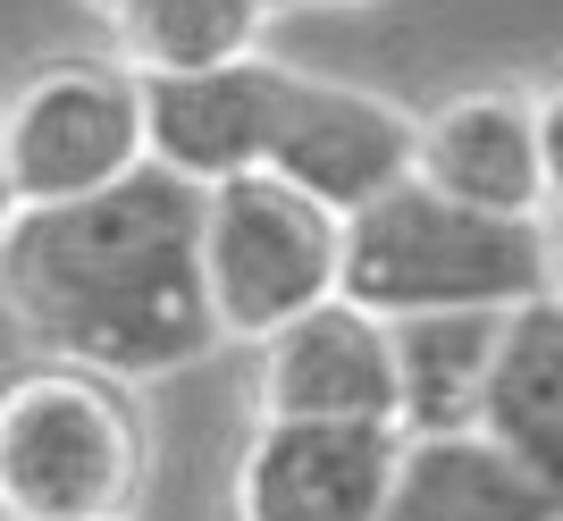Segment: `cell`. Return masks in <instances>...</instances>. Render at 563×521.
I'll return each mask as SVG.
<instances>
[{"mask_svg":"<svg viewBox=\"0 0 563 521\" xmlns=\"http://www.w3.org/2000/svg\"><path fill=\"white\" fill-rule=\"evenodd\" d=\"M18 219H25V193H18V168H9V143H0V244L18 236Z\"/></svg>","mask_w":563,"mask_h":521,"instance_id":"16","label":"cell"},{"mask_svg":"<svg viewBox=\"0 0 563 521\" xmlns=\"http://www.w3.org/2000/svg\"><path fill=\"white\" fill-rule=\"evenodd\" d=\"M547 253H555V295H563V202L547 211Z\"/></svg>","mask_w":563,"mask_h":521,"instance_id":"17","label":"cell"},{"mask_svg":"<svg viewBox=\"0 0 563 521\" xmlns=\"http://www.w3.org/2000/svg\"><path fill=\"white\" fill-rule=\"evenodd\" d=\"M269 9H295V0H269Z\"/></svg>","mask_w":563,"mask_h":521,"instance_id":"20","label":"cell"},{"mask_svg":"<svg viewBox=\"0 0 563 521\" xmlns=\"http://www.w3.org/2000/svg\"><path fill=\"white\" fill-rule=\"evenodd\" d=\"M396 329V396H404V437H446L479 429L488 379L505 354L514 311H421V320H387Z\"/></svg>","mask_w":563,"mask_h":521,"instance_id":"12","label":"cell"},{"mask_svg":"<svg viewBox=\"0 0 563 521\" xmlns=\"http://www.w3.org/2000/svg\"><path fill=\"white\" fill-rule=\"evenodd\" d=\"M76 9H85V18H101V25H118V18H126V0H76Z\"/></svg>","mask_w":563,"mask_h":521,"instance_id":"18","label":"cell"},{"mask_svg":"<svg viewBox=\"0 0 563 521\" xmlns=\"http://www.w3.org/2000/svg\"><path fill=\"white\" fill-rule=\"evenodd\" d=\"M539 93V143H547V186H555L563 202V76H547V85H530Z\"/></svg>","mask_w":563,"mask_h":521,"instance_id":"15","label":"cell"},{"mask_svg":"<svg viewBox=\"0 0 563 521\" xmlns=\"http://www.w3.org/2000/svg\"><path fill=\"white\" fill-rule=\"evenodd\" d=\"M253 421H387L404 429L396 396V329L362 303H320L269 345H253Z\"/></svg>","mask_w":563,"mask_h":521,"instance_id":"8","label":"cell"},{"mask_svg":"<svg viewBox=\"0 0 563 521\" xmlns=\"http://www.w3.org/2000/svg\"><path fill=\"white\" fill-rule=\"evenodd\" d=\"M479 429L539 479L563 513V295H539V303L514 311Z\"/></svg>","mask_w":563,"mask_h":521,"instance_id":"13","label":"cell"},{"mask_svg":"<svg viewBox=\"0 0 563 521\" xmlns=\"http://www.w3.org/2000/svg\"><path fill=\"white\" fill-rule=\"evenodd\" d=\"M295 9H371V0H295Z\"/></svg>","mask_w":563,"mask_h":521,"instance_id":"19","label":"cell"},{"mask_svg":"<svg viewBox=\"0 0 563 521\" xmlns=\"http://www.w3.org/2000/svg\"><path fill=\"white\" fill-rule=\"evenodd\" d=\"M421 186L454 193L496 219H547V143H539V93L530 85H463L421 110Z\"/></svg>","mask_w":563,"mask_h":521,"instance_id":"9","label":"cell"},{"mask_svg":"<svg viewBox=\"0 0 563 521\" xmlns=\"http://www.w3.org/2000/svg\"><path fill=\"white\" fill-rule=\"evenodd\" d=\"M278 9L269 0H126V18L110 25V51L152 85V76H211L235 59L269 51Z\"/></svg>","mask_w":563,"mask_h":521,"instance_id":"14","label":"cell"},{"mask_svg":"<svg viewBox=\"0 0 563 521\" xmlns=\"http://www.w3.org/2000/svg\"><path fill=\"white\" fill-rule=\"evenodd\" d=\"M404 463L387 421H253L228 463V521H378Z\"/></svg>","mask_w":563,"mask_h":521,"instance_id":"7","label":"cell"},{"mask_svg":"<svg viewBox=\"0 0 563 521\" xmlns=\"http://www.w3.org/2000/svg\"><path fill=\"white\" fill-rule=\"evenodd\" d=\"M555 295L547 219H496L438 186H396L345 219V303L378 320L421 311H521Z\"/></svg>","mask_w":563,"mask_h":521,"instance_id":"2","label":"cell"},{"mask_svg":"<svg viewBox=\"0 0 563 521\" xmlns=\"http://www.w3.org/2000/svg\"><path fill=\"white\" fill-rule=\"evenodd\" d=\"M286 76L295 59H235L211 76H152L143 110H152V160L186 186H228V177H261L269 143H278V110H286Z\"/></svg>","mask_w":563,"mask_h":521,"instance_id":"10","label":"cell"},{"mask_svg":"<svg viewBox=\"0 0 563 521\" xmlns=\"http://www.w3.org/2000/svg\"><path fill=\"white\" fill-rule=\"evenodd\" d=\"M269 177L303 186L336 219L371 211L378 193L421 177V110L378 93V85L295 68L286 76V110H278V143H269Z\"/></svg>","mask_w":563,"mask_h":521,"instance_id":"6","label":"cell"},{"mask_svg":"<svg viewBox=\"0 0 563 521\" xmlns=\"http://www.w3.org/2000/svg\"><path fill=\"white\" fill-rule=\"evenodd\" d=\"M0 143L18 168L25 211H59V202H93L152 168V110H143V76L118 51L85 59H43L0 93Z\"/></svg>","mask_w":563,"mask_h":521,"instance_id":"5","label":"cell"},{"mask_svg":"<svg viewBox=\"0 0 563 521\" xmlns=\"http://www.w3.org/2000/svg\"><path fill=\"white\" fill-rule=\"evenodd\" d=\"M202 278L228 345H269L345 295V219L286 177H228L202 193Z\"/></svg>","mask_w":563,"mask_h":521,"instance_id":"4","label":"cell"},{"mask_svg":"<svg viewBox=\"0 0 563 521\" xmlns=\"http://www.w3.org/2000/svg\"><path fill=\"white\" fill-rule=\"evenodd\" d=\"M378 521H563V513L488 429H446V437H404Z\"/></svg>","mask_w":563,"mask_h":521,"instance_id":"11","label":"cell"},{"mask_svg":"<svg viewBox=\"0 0 563 521\" xmlns=\"http://www.w3.org/2000/svg\"><path fill=\"white\" fill-rule=\"evenodd\" d=\"M152 429L135 387L85 362H25L0 379V521H135Z\"/></svg>","mask_w":563,"mask_h":521,"instance_id":"3","label":"cell"},{"mask_svg":"<svg viewBox=\"0 0 563 521\" xmlns=\"http://www.w3.org/2000/svg\"><path fill=\"white\" fill-rule=\"evenodd\" d=\"M0 311L51 362H85L126 387L211 362L219 336L202 278V186L161 160L59 211H25L0 244Z\"/></svg>","mask_w":563,"mask_h":521,"instance_id":"1","label":"cell"}]
</instances>
